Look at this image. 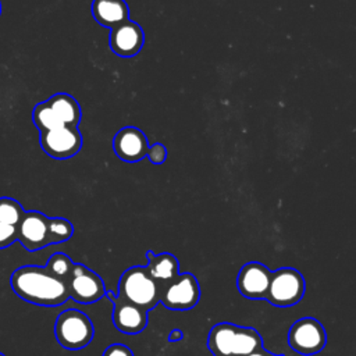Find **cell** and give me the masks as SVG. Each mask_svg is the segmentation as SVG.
Returning a JSON list of instances; mask_svg holds the SVG:
<instances>
[{
  "mask_svg": "<svg viewBox=\"0 0 356 356\" xmlns=\"http://www.w3.org/2000/svg\"><path fill=\"white\" fill-rule=\"evenodd\" d=\"M10 284L14 293L38 306H60L70 298L67 281L54 277L39 266L18 267L13 271Z\"/></svg>",
  "mask_w": 356,
  "mask_h": 356,
  "instance_id": "obj_1",
  "label": "cell"
},
{
  "mask_svg": "<svg viewBox=\"0 0 356 356\" xmlns=\"http://www.w3.org/2000/svg\"><path fill=\"white\" fill-rule=\"evenodd\" d=\"M207 348L214 356H245L263 348V339L256 328L224 321L210 330Z\"/></svg>",
  "mask_w": 356,
  "mask_h": 356,
  "instance_id": "obj_2",
  "label": "cell"
},
{
  "mask_svg": "<svg viewBox=\"0 0 356 356\" xmlns=\"http://www.w3.org/2000/svg\"><path fill=\"white\" fill-rule=\"evenodd\" d=\"M160 284L149 274L146 267L134 266L122 273L115 296L145 310H150L160 303Z\"/></svg>",
  "mask_w": 356,
  "mask_h": 356,
  "instance_id": "obj_3",
  "label": "cell"
},
{
  "mask_svg": "<svg viewBox=\"0 0 356 356\" xmlns=\"http://www.w3.org/2000/svg\"><path fill=\"white\" fill-rule=\"evenodd\" d=\"M54 335L57 342L70 350L86 348L93 337V323L83 312L78 309H67L61 312L54 323Z\"/></svg>",
  "mask_w": 356,
  "mask_h": 356,
  "instance_id": "obj_4",
  "label": "cell"
},
{
  "mask_svg": "<svg viewBox=\"0 0 356 356\" xmlns=\"http://www.w3.org/2000/svg\"><path fill=\"white\" fill-rule=\"evenodd\" d=\"M306 282L300 271L281 267L271 273L266 300L277 307H289L299 303L305 295Z\"/></svg>",
  "mask_w": 356,
  "mask_h": 356,
  "instance_id": "obj_5",
  "label": "cell"
},
{
  "mask_svg": "<svg viewBox=\"0 0 356 356\" xmlns=\"http://www.w3.org/2000/svg\"><path fill=\"white\" fill-rule=\"evenodd\" d=\"M200 299V286L196 277L191 273H182L163 285L160 303L171 310H189Z\"/></svg>",
  "mask_w": 356,
  "mask_h": 356,
  "instance_id": "obj_6",
  "label": "cell"
},
{
  "mask_svg": "<svg viewBox=\"0 0 356 356\" xmlns=\"http://www.w3.org/2000/svg\"><path fill=\"white\" fill-rule=\"evenodd\" d=\"M289 346L305 356L318 353L327 343V332L323 324L313 317L296 320L288 332Z\"/></svg>",
  "mask_w": 356,
  "mask_h": 356,
  "instance_id": "obj_7",
  "label": "cell"
},
{
  "mask_svg": "<svg viewBox=\"0 0 356 356\" xmlns=\"http://www.w3.org/2000/svg\"><path fill=\"white\" fill-rule=\"evenodd\" d=\"M67 285L70 298L83 305L100 300L107 292L102 277L81 263H74Z\"/></svg>",
  "mask_w": 356,
  "mask_h": 356,
  "instance_id": "obj_8",
  "label": "cell"
},
{
  "mask_svg": "<svg viewBox=\"0 0 356 356\" xmlns=\"http://www.w3.org/2000/svg\"><path fill=\"white\" fill-rule=\"evenodd\" d=\"M40 146L53 159L65 160L75 156L82 147V135L78 128L58 127L40 132Z\"/></svg>",
  "mask_w": 356,
  "mask_h": 356,
  "instance_id": "obj_9",
  "label": "cell"
},
{
  "mask_svg": "<svg viewBox=\"0 0 356 356\" xmlns=\"http://www.w3.org/2000/svg\"><path fill=\"white\" fill-rule=\"evenodd\" d=\"M17 241L29 252L49 246V217L36 210L25 211L17 225Z\"/></svg>",
  "mask_w": 356,
  "mask_h": 356,
  "instance_id": "obj_10",
  "label": "cell"
},
{
  "mask_svg": "<svg viewBox=\"0 0 356 356\" xmlns=\"http://www.w3.org/2000/svg\"><path fill=\"white\" fill-rule=\"evenodd\" d=\"M106 296L113 302V321L118 331L127 335H136L147 325V310L120 299L113 292H106Z\"/></svg>",
  "mask_w": 356,
  "mask_h": 356,
  "instance_id": "obj_11",
  "label": "cell"
},
{
  "mask_svg": "<svg viewBox=\"0 0 356 356\" xmlns=\"http://www.w3.org/2000/svg\"><path fill=\"white\" fill-rule=\"evenodd\" d=\"M271 271L259 261H249L242 266L236 277V286L242 296L249 299H264Z\"/></svg>",
  "mask_w": 356,
  "mask_h": 356,
  "instance_id": "obj_12",
  "label": "cell"
},
{
  "mask_svg": "<svg viewBox=\"0 0 356 356\" xmlns=\"http://www.w3.org/2000/svg\"><path fill=\"white\" fill-rule=\"evenodd\" d=\"M145 43V33L139 24L128 19L110 29L108 44L113 53L120 57L136 56Z\"/></svg>",
  "mask_w": 356,
  "mask_h": 356,
  "instance_id": "obj_13",
  "label": "cell"
},
{
  "mask_svg": "<svg viewBox=\"0 0 356 356\" xmlns=\"http://www.w3.org/2000/svg\"><path fill=\"white\" fill-rule=\"evenodd\" d=\"M113 149L117 157L122 161L138 163L147 154V138L136 127H124L115 134Z\"/></svg>",
  "mask_w": 356,
  "mask_h": 356,
  "instance_id": "obj_14",
  "label": "cell"
},
{
  "mask_svg": "<svg viewBox=\"0 0 356 356\" xmlns=\"http://www.w3.org/2000/svg\"><path fill=\"white\" fill-rule=\"evenodd\" d=\"M92 15L104 28H114L129 19V8L125 0H93Z\"/></svg>",
  "mask_w": 356,
  "mask_h": 356,
  "instance_id": "obj_15",
  "label": "cell"
},
{
  "mask_svg": "<svg viewBox=\"0 0 356 356\" xmlns=\"http://www.w3.org/2000/svg\"><path fill=\"white\" fill-rule=\"evenodd\" d=\"M146 257H147L146 270L160 284L161 288H163V285H165L174 277H177L179 274L178 273L179 271V261L174 254H171L168 252H163V253L156 254L154 252L147 250Z\"/></svg>",
  "mask_w": 356,
  "mask_h": 356,
  "instance_id": "obj_16",
  "label": "cell"
},
{
  "mask_svg": "<svg viewBox=\"0 0 356 356\" xmlns=\"http://www.w3.org/2000/svg\"><path fill=\"white\" fill-rule=\"evenodd\" d=\"M46 102L64 127L78 128L82 117L81 106L71 95L56 93L51 97H49Z\"/></svg>",
  "mask_w": 356,
  "mask_h": 356,
  "instance_id": "obj_17",
  "label": "cell"
},
{
  "mask_svg": "<svg viewBox=\"0 0 356 356\" xmlns=\"http://www.w3.org/2000/svg\"><path fill=\"white\" fill-rule=\"evenodd\" d=\"M32 121H33L35 127L39 129V132L63 127V124L56 117V114L53 113V110L50 108L47 102H40L35 106V108L32 111Z\"/></svg>",
  "mask_w": 356,
  "mask_h": 356,
  "instance_id": "obj_18",
  "label": "cell"
},
{
  "mask_svg": "<svg viewBox=\"0 0 356 356\" xmlns=\"http://www.w3.org/2000/svg\"><path fill=\"white\" fill-rule=\"evenodd\" d=\"M25 210L21 203L13 197H0V222L17 227L21 221Z\"/></svg>",
  "mask_w": 356,
  "mask_h": 356,
  "instance_id": "obj_19",
  "label": "cell"
},
{
  "mask_svg": "<svg viewBox=\"0 0 356 356\" xmlns=\"http://www.w3.org/2000/svg\"><path fill=\"white\" fill-rule=\"evenodd\" d=\"M72 267H74V261L65 253H54L49 257L44 268L54 277L68 281Z\"/></svg>",
  "mask_w": 356,
  "mask_h": 356,
  "instance_id": "obj_20",
  "label": "cell"
},
{
  "mask_svg": "<svg viewBox=\"0 0 356 356\" xmlns=\"http://www.w3.org/2000/svg\"><path fill=\"white\" fill-rule=\"evenodd\" d=\"M74 234L72 224L63 217H49L50 245L68 241Z\"/></svg>",
  "mask_w": 356,
  "mask_h": 356,
  "instance_id": "obj_21",
  "label": "cell"
},
{
  "mask_svg": "<svg viewBox=\"0 0 356 356\" xmlns=\"http://www.w3.org/2000/svg\"><path fill=\"white\" fill-rule=\"evenodd\" d=\"M17 241V227L0 222V249L8 248Z\"/></svg>",
  "mask_w": 356,
  "mask_h": 356,
  "instance_id": "obj_22",
  "label": "cell"
},
{
  "mask_svg": "<svg viewBox=\"0 0 356 356\" xmlns=\"http://www.w3.org/2000/svg\"><path fill=\"white\" fill-rule=\"evenodd\" d=\"M150 160L152 164H163L165 157H167V149L164 145L161 143H154L152 146H149V150H147V154H146Z\"/></svg>",
  "mask_w": 356,
  "mask_h": 356,
  "instance_id": "obj_23",
  "label": "cell"
},
{
  "mask_svg": "<svg viewBox=\"0 0 356 356\" xmlns=\"http://www.w3.org/2000/svg\"><path fill=\"white\" fill-rule=\"evenodd\" d=\"M103 356H134V352L122 343H113L103 352Z\"/></svg>",
  "mask_w": 356,
  "mask_h": 356,
  "instance_id": "obj_24",
  "label": "cell"
},
{
  "mask_svg": "<svg viewBox=\"0 0 356 356\" xmlns=\"http://www.w3.org/2000/svg\"><path fill=\"white\" fill-rule=\"evenodd\" d=\"M182 338H184V332H182V330H179V328H174V330H171L170 334H168V341H170V342H178V341H181Z\"/></svg>",
  "mask_w": 356,
  "mask_h": 356,
  "instance_id": "obj_25",
  "label": "cell"
},
{
  "mask_svg": "<svg viewBox=\"0 0 356 356\" xmlns=\"http://www.w3.org/2000/svg\"><path fill=\"white\" fill-rule=\"evenodd\" d=\"M245 356H284V355H275V353H271V352L266 350L264 348H259V349H256V350H253V352H250Z\"/></svg>",
  "mask_w": 356,
  "mask_h": 356,
  "instance_id": "obj_26",
  "label": "cell"
},
{
  "mask_svg": "<svg viewBox=\"0 0 356 356\" xmlns=\"http://www.w3.org/2000/svg\"><path fill=\"white\" fill-rule=\"evenodd\" d=\"M0 14H1V3H0Z\"/></svg>",
  "mask_w": 356,
  "mask_h": 356,
  "instance_id": "obj_27",
  "label": "cell"
},
{
  "mask_svg": "<svg viewBox=\"0 0 356 356\" xmlns=\"http://www.w3.org/2000/svg\"><path fill=\"white\" fill-rule=\"evenodd\" d=\"M0 356H6V355H3V353H0Z\"/></svg>",
  "mask_w": 356,
  "mask_h": 356,
  "instance_id": "obj_28",
  "label": "cell"
}]
</instances>
